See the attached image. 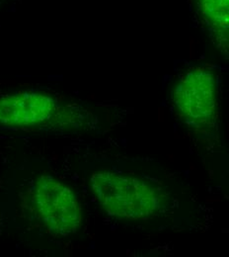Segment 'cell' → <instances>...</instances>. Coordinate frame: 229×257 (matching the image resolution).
<instances>
[{"mask_svg": "<svg viewBox=\"0 0 229 257\" xmlns=\"http://www.w3.org/2000/svg\"><path fill=\"white\" fill-rule=\"evenodd\" d=\"M59 102L50 95L26 91L0 97V126L37 127L56 119Z\"/></svg>", "mask_w": 229, "mask_h": 257, "instance_id": "obj_4", "label": "cell"}, {"mask_svg": "<svg viewBox=\"0 0 229 257\" xmlns=\"http://www.w3.org/2000/svg\"><path fill=\"white\" fill-rule=\"evenodd\" d=\"M35 217L56 235L66 236L77 231L81 211L77 198L66 184L51 176L40 177L29 197Z\"/></svg>", "mask_w": 229, "mask_h": 257, "instance_id": "obj_2", "label": "cell"}, {"mask_svg": "<svg viewBox=\"0 0 229 257\" xmlns=\"http://www.w3.org/2000/svg\"><path fill=\"white\" fill-rule=\"evenodd\" d=\"M196 16L215 47L223 54L228 51L229 0H194Z\"/></svg>", "mask_w": 229, "mask_h": 257, "instance_id": "obj_5", "label": "cell"}, {"mask_svg": "<svg viewBox=\"0 0 229 257\" xmlns=\"http://www.w3.org/2000/svg\"><path fill=\"white\" fill-rule=\"evenodd\" d=\"M91 186L110 215L130 220L154 217L162 208L161 193L145 182L110 170L95 172Z\"/></svg>", "mask_w": 229, "mask_h": 257, "instance_id": "obj_1", "label": "cell"}, {"mask_svg": "<svg viewBox=\"0 0 229 257\" xmlns=\"http://www.w3.org/2000/svg\"><path fill=\"white\" fill-rule=\"evenodd\" d=\"M173 102L178 112L194 126L208 124L216 111V80L204 68H192L177 82Z\"/></svg>", "mask_w": 229, "mask_h": 257, "instance_id": "obj_3", "label": "cell"}]
</instances>
